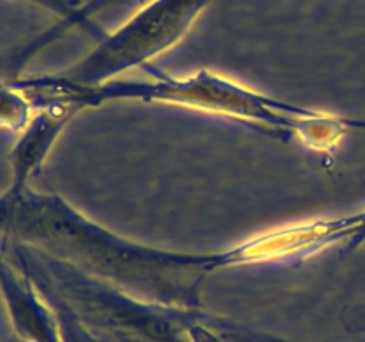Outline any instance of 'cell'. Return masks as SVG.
I'll list each match as a JSON object with an SVG mask.
<instances>
[{
  "mask_svg": "<svg viewBox=\"0 0 365 342\" xmlns=\"http://www.w3.org/2000/svg\"><path fill=\"white\" fill-rule=\"evenodd\" d=\"M27 2L53 11V13L61 14V16L68 18V20H77V18L81 16V14H78L81 11H78L75 0H27Z\"/></svg>",
  "mask_w": 365,
  "mask_h": 342,
  "instance_id": "cell-2",
  "label": "cell"
},
{
  "mask_svg": "<svg viewBox=\"0 0 365 342\" xmlns=\"http://www.w3.org/2000/svg\"><path fill=\"white\" fill-rule=\"evenodd\" d=\"M210 0H152L123 27L103 39L82 63L78 75L106 77L170 48L187 32Z\"/></svg>",
  "mask_w": 365,
  "mask_h": 342,
  "instance_id": "cell-1",
  "label": "cell"
}]
</instances>
